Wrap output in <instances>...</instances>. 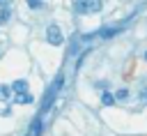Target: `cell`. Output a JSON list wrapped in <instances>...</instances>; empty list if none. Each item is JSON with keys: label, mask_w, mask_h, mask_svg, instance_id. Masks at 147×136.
<instances>
[{"label": "cell", "mask_w": 147, "mask_h": 136, "mask_svg": "<svg viewBox=\"0 0 147 136\" xmlns=\"http://www.w3.org/2000/svg\"><path fill=\"white\" fill-rule=\"evenodd\" d=\"M9 16H11V12H9L7 7H2V9H0V23H7Z\"/></svg>", "instance_id": "obj_9"}, {"label": "cell", "mask_w": 147, "mask_h": 136, "mask_svg": "<svg viewBox=\"0 0 147 136\" xmlns=\"http://www.w3.org/2000/svg\"><path fill=\"white\" fill-rule=\"evenodd\" d=\"M126 97H129V90H126V88H119V90L115 92V99H126Z\"/></svg>", "instance_id": "obj_10"}, {"label": "cell", "mask_w": 147, "mask_h": 136, "mask_svg": "<svg viewBox=\"0 0 147 136\" xmlns=\"http://www.w3.org/2000/svg\"><path fill=\"white\" fill-rule=\"evenodd\" d=\"M76 9L80 14H94L101 9V0H78L76 2Z\"/></svg>", "instance_id": "obj_1"}, {"label": "cell", "mask_w": 147, "mask_h": 136, "mask_svg": "<svg viewBox=\"0 0 147 136\" xmlns=\"http://www.w3.org/2000/svg\"><path fill=\"white\" fill-rule=\"evenodd\" d=\"M46 39H48V44L60 46V44H62V30H60V25L51 23V25L46 28Z\"/></svg>", "instance_id": "obj_2"}, {"label": "cell", "mask_w": 147, "mask_h": 136, "mask_svg": "<svg viewBox=\"0 0 147 136\" xmlns=\"http://www.w3.org/2000/svg\"><path fill=\"white\" fill-rule=\"evenodd\" d=\"M101 101H103L106 106H113V104H115V95H110L108 90H103V92H101Z\"/></svg>", "instance_id": "obj_6"}, {"label": "cell", "mask_w": 147, "mask_h": 136, "mask_svg": "<svg viewBox=\"0 0 147 136\" xmlns=\"http://www.w3.org/2000/svg\"><path fill=\"white\" fill-rule=\"evenodd\" d=\"M11 92H14V95L28 92V81H25V78H18V81H14V83H11Z\"/></svg>", "instance_id": "obj_3"}, {"label": "cell", "mask_w": 147, "mask_h": 136, "mask_svg": "<svg viewBox=\"0 0 147 136\" xmlns=\"http://www.w3.org/2000/svg\"><path fill=\"white\" fill-rule=\"evenodd\" d=\"M14 101H16V104H32L34 97H32L30 92H21V95H14Z\"/></svg>", "instance_id": "obj_5"}, {"label": "cell", "mask_w": 147, "mask_h": 136, "mask_svg": "<svg viewBox=\"0 0 147 136\" xmlns=\"http://www.w3.org/2000/svg\"><path fill=\"white\" fill-rule=\"evenodd\" d=\"M11 95H14V92H11V88H7V85H2V83H0V97H2V99H9Z\"/></svg>", "instance_id": "obj_8"}, {"label": "cell", "mask_w": 147, "mask_h": 136, "mask_svg": "<svg viewBox=\"0 0 147 136\" xmlns=\"http://www.w3.org/2000/svg\"><path fill=\"white\" fill-rule=\"evenodd\" d=\"M28 7H32V9H41L44 2H41V0H28Z\"/></svg>", "instance_id": "obj_11"}, {"label": "cell", "mask_w": 147, "mask_h": 136, "mask_svg": "<svg viewBox=\"0 0 147 136\" xmlns=\"http://www.w3.org/2000/svg\"><path fill=\"white\" fill-rule=\"evenodd\" d=\"M119 30H122V25H113V28H101V30H99L96 35H99V37H103V39H108V37L117 35Z\"/></svg>", "instance_id": "obj_4"}, {"label": "cell", "mask_w": 147, "mask_h": 136, "mask_svg": "<svg viewBox=\"0 0 147 136\" xmlns=\"http://www.w3.org/2000/svg\"><path fill=\"white\" fill-rule=\"evenodd\" d=\"M5 5H7V0H0V7H5Z\"/></svg>", "instance_id": "obj_12"}, {"label": "cell", "mask_w": 147, "mask_h": 136, "mask_svg": "<svg viewBox=\"0 0 147 136\" xmlns=\"http://www.w3.org/2000/svg\"><path fill=\"white\" fill-rule=\"evenodd\" d=\"M41 134V118H37L34 122H32V134L30 136H39Z\"/></svg>", "instance_id": "obj_7"}, {"label": "cell", "mask_w": 147, "mask_h": 136, "mask_svg": "<svg viewBox=\"0 0 147 136\" xmlns=\"http://www.w3.org/2000/svg\"><path fill=\"white\" fill-rule=\"evenodd\" d=\"M145 58H147V53H145Z\"/></svg>", "instance_id": "obj_13"}]
</instances>
